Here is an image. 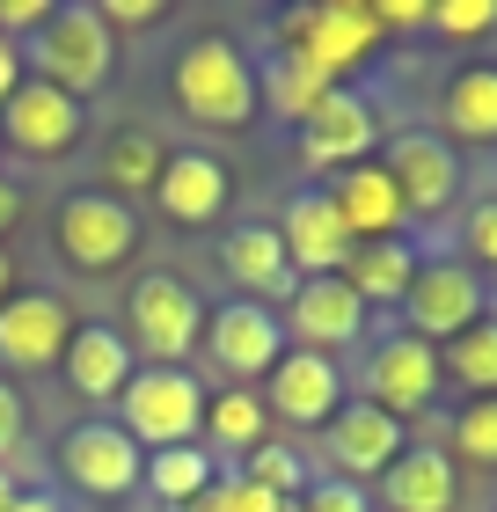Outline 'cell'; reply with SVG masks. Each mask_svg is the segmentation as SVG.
<instances>
[{
  "label": "cell",
  "instance_id": "obj_1",
  "mask_svg": "<svg viewBox=\"0 0 497 512\" xmlns=\"http://www.w3.org/2000/svg\"><path fill=\"white\" fill-rule=\"evenodd\" d=\"M169 96L198 132H242L264 118V81H256V59L242 52V37L205 30L169 59Z\"/></svg>",
  "mask_w": 497,
  "mask_h": 512
},
{
  "label": "cell",
  "instance_id": "obj_2",
  "mask_svg": "<svg viewBox=\"0 0 497 512\" xmlns=\"http://www.w3.org/2000/svg\"><path fill=\"white\" fill-rule=\"evenodd\" d=\"M271 37H278V52L322 66L337 88H351V74L366 59H381V44H388L366 0H307V8H286V15H271Z\"/></svg>",
  "mask_w": 497,
  "mask_h": 512
},
{
  "label": "cell",
  "instance_id": "obj_3",
  "mask_svg": "<svg viewBox=\"0 0 497 512\" xmlns=\"http://www.w3.org/2000/svg\"><path fill=\"white\" fill-rule=\"evenodd\" d=\"M205 337V300L183 271H139L125 293V344L139 366H191Z\"/></svg>",
  "mask_w": 497,
  "mask_h": 512
},
{
  "label": "cell",
  "instance_id": "obj_4",
  "mask_svg": "<svg viewBox=\"0 0 497 512\" xmlns=\"http://www.w3.org/2000/svg\"><path fill=\"white\" fill-rule=\"evenodd\" d=\"M22 59H30L37 81H52L74 103H88L110 81V66H117V30L88 8V0H66V8H52V22L22 44Z\"/></svg>",
  "mask_w": 497,
  "mask_h": 512
},
{
  "label": "cell",
  "instance_id": "obj_5",
  "mask_svg": "<svg viewBox=\"0 0 497 512\" xmlns=\"http://www.w3.org/2000/svg\"><path fill=\"white\" fill-rule=\"evenodd\" d=\"M205 381L191 374V366H139V374L125 381V395H117V425H125V439L139 454H161V447H191V439L205 432Z\"/></svg>",
  "mask_w": 497,
  "mask_h": 512
},
{
  "label": "cell",
  "instance_id": "obj_6",
  "mask_svg": "<svg viewBox=\"0 0 497 512\" xmlns=\"http://www.w3.org/2000/svg\"><path fill=\"white\" fill-rule=\"evenodd\" d=\"M139 213L125 198H110V191H66L59 198V213H52V256L66 271H88V278H110V271H125L132 256H139Z\"/></svg>",
  "mask_w": 497,
  "mask_h": 512
},
{
  "label": "cell",
  "instance_id": "obj_7",
  "mask_svg": "<svg viewBox=\"0 0 497 512\" xmlns=\"http://www.w3.org/2000/svg\"><path fill=\"white\" fill-rule=\"evenodd\" d=\"M395 315H402V330L424 337V344H454L461 330H476L490 315V286L461 264V256H424Z\"/></svg>",
  "mask_w": 497,
  "mask_h": 512
},
{
  "label": "cell",
  "instance_id": "obj_8",
  "mask_svg": "<svg viewBox=\"0 0 497 512\" xmlns=\"http://www.w3.org/2000/svg\"><path fill=\"white\" fill-rule=\"evenodd\" d=\"M198 352L227 374V388H264V374L286 359V322H278V308H256V300H220V308H205Z\"/></svg>",
  "mask_w": 497,
  "mask_h": 512
},
{
  "label": "cell",
  "instance_id": "obj_9",
  "mask_svg": "<svg viewBox=\"0 0 497 512\" xmlns=\"http://www.w3.org/2000/svg\"><path fill=\"white\" fill-rule=\"evenodd\" d=\"M402 447H410V425L388 417V410H373L366 395H351L322 425V476H344V483H359V491H373V483L395 469Z\"/></svg>",
  "mask_w": 497,
  "mask_h": 512
},
{
  "label": "cell",
  "instance_id": "obj_10",
  "mask_svg": "<svg viewBox=\"0 0 497 512\" xmlns=\"http://www.w3.org/2000/svg\"><path fill=\"white\" fill-rule=\"evenodd\" d=\"M381 110H373L366 88H329V96L300 118V161L307 169H322V176H337V169H359V161L381 154Z\"/></svg>",
  "mask_w": 497,
  "mask_h": 512
},
{
  "label": "cell",
  "instance_id": "obj_11",
  "mask_svg": "<svg viewBox=\"0 0 497 512\" xmlns=\"http://www.w3.org/2000/svg\"><path fill=\"white\" fill-rule=\"evenodd\" d=\"M373 161H381V169L395 176V191H402V213H410V220H439L446 205L461 198V154L446 147V139H439L432 125L388 132Z\"/></svg>",
  "mask_w": 497,
  "mask_h": 512
},
{
  "label": "cell",
  "instance_id": "obj_12",
  "mask_svg": "<svg viewBox=\"0 0 497 512\" xmlns=\"http://www.w3.org/2000/svg\"><path fill=\"white\" fill-rule=\"evenodd\" d=\"M439 388H446V381H439V344H424V337H410V330H388V337L366 352L359 395H366L373 410L402 417V425H410L417 410H432Z\"/></svg>",
  "mask_w": 497,
  "mask_h": 512
},
{
  "label": "cell",
  "instance_id": "obj_13",
  "mask_svg": "<svg viewBox=\"0 0 497 512\" xmlns=\"http://www.w3.org/2000/svg\"><path fill=\"white\" fill-rule=\"evenodd\" d=\"M81 132H88V103H74L66 88L37 81V74L15 88L8 110H0V154H22V161H59V154H74Z\"/></svg>",
  "mask_w": 497,
  "mask_h": 512
},
{
  "label": "cell",
  "instance_id": "obj_14",
  "mask_svg": "<svg viewBox=\"0 0 497 512\" xmlns=\"http://www.w3.org/2000/svg\"><path fill=\"white\" fill-rule=\"evenodd\" d=\"M278 322H286V344H293V352H322V359H337V352H351V344L366 337L373 308L344 286V278H300L293 300L278 308Z\"/></svg>",
  "mask_w": 497,
  "mask_h": 512
},
{
  "label": "cell",
  "instance_id": "obj_15",
  "mask_svg": "<svg viewBox=\"0 0 497 512\" xmlns=\"http://www.w3.org/2000/svg\"><path fill=\"white\" fill-rule=\"evenodd\" d=\"M344 403H351L344 366L322 359V352H293L286 344V359L264 374V410H271V425H286V432H322Z\"/></svg>",
  "mask_w": 497,
  "mask_h": 512
},
{
  "label": "cell",
  "instance_id": "obj_16",
  "mask_svg": "<svg viewBox=\"0 0 497 512\" xmlns=\"http://www.w3.org/2000/svg\"><path fill=\"white\" fill-rule=\"evenodd\" d=\"M59 469L88 498H132L139 476H147V454L125 439L117 417H88V425H74V432L59 439Z\"/></svg>",
  "mask_w": 497,
  "mask_h": 512
},
{
  "label": "cell",
  "instance_id": "obj_17",
  "mask_svg": "<svg viewBox=\"0 0 497 512\" xmlns=\"http://www.w3.org/2000/svg\"><path fill=\"white\" fill-rule=\"evenodd\" d=\"M212 256H220V278L234 286V300H256V308H286L293 286H300V271L286 264V242H278V227H271V220H242V227H227Z\"/></svg>",
  "mask_w": 497,
  "mask_h": 512
},
{
  "label": "cell",
  "instance_id": "obj_18",
  "mask_svg": "<svg viewBox=\"0 0 497 512\" xmlns=\"http://www.w3.org/2000/svg\"><path fill=\"white\" fill-rule=\"evenodd\" d=\"M74 337V308L59 293H15L0 308V374H52Z\"/></svg>",
  "mask_w": 497,
  "mask_h": 512
},
{
  "label": "cell",
  "instance_id": "obj_19",
  "mask_svg": "<svg viewBox=\"0 0 497 512\" xmlns=\"http://www.w3.org/2000/svg\"><path fill=\"white\" fill-rule=\"evenodd\" d=\"M227 198H234V176H227L220 154L169 147V169H161V183H154V213L161 220L169 227H212L227 213Z\"/></svg>",
  "mask_w": 497,
  "mask_h": 512
},
{
  "label": "cell",
  "instance_id": "obj_20",
  "mask_svg": "<svg viewBox=\"0 0 497 512\" xmlns=\"http://www.w3.org/2000/svg\"><path fill=\"white\" fill-rule=\"evenodd\" d=\"M271 227H278V242H286V264H293L300 278H337V271H344L351 235H344V220H337V205H329L322 183L293 191L286 213H278Z\"/></svg>",
  "mask_w": 497,
  "mask_h": 512
},
{
  "label": "cell",
  "instance_id": "obj_21",
  "mask_svg": "<svg viewBox=\"0 0 497 512\" xmlns=\"http://www.w3.org/2000/svg\"><path fill=\"white\" fill-rule=\"evenodd\" d=\"M454 505H461V469L432 439H410L395 469L373 483V512H454Z\"/></svg>",
  "mask_w": 497,
  "mask_h": 512
},
{
  "label": "cell",
  "instance_id": "obj_22",
  "mask_svg": "<svg viewBox=\"0 0 497 512\" xmlns=\"http://www.w3.org/2000/svg\"><path fill=\"white\" fill-rule=\"evenodd\" d=\"M322 191H329V205H337V220H344L351 242H395L402 227H410V213H402V191H395V176L381 169V161L337 169Z\"/></svg>",
  "mask_w": 497,
  "mask_h": 512
},
{
  "label": "cell",
  "instance_id": "obj_23",
  "mask_svg": "<svg viewBox=\"0 0 497 512\" xmlns=\"http://www.w3.org/2000/svg\"><path fill=\"white\" fill-rule=\"evenodd\" d=\"M66 388L81 395V403H117L125 395V381L139 374L132 344L117 322H74V337H66V359H59Z\"/></svg>",
  "mask_w": 497,
  "mask_h": 512
},
{
  "label": "cell",
  "instance_id": "obj_24",
  "mask_svg": "<svg viewBox=\"0 0 497 512\" xmlns=\"http://www.w3.org/2000/svg\"><path fill=\"white\" fill-rule=\"evenodd\" d=\"M439 139L446 147H497V66H461L439 88Z\"/></svg>",
  "mask_w": 497,
  "mask_h": 512
},
{
  "label": "cell",
  "instance_id": "obj_25",
  "mask_svg": "<svg viewBox=\"0 0 497 512\" xmlns=\"http://www.w3.org/2000/svg\"><path fill=\"white\" fill-rule=\"evenodd\" d=\"M278 425H271V410H264V388H212L205 395V454L212 461H249L256 447H264Z\"/></svg>",
  "mask_w": 497,
  "mask_h": 512
},
{
  "label": "cell",
  "instance_id": "obj_26",
  "mask_svg": "<svg viewBox=\"0 0 497 512\" xmlns=\"http://www.w3.org/2000/svg\"><path fill=\"white\" fill-rule=\"evenodd\" d=\"M417 264L424 256L410 249V242H351V256H344V286L366 300V308H402V293H410V278H417Z\"/></svg>",
  "mask_w": 497,
  "mask_h": 512
},
{
  "label": "cell",
  "instance_id": "obj_27",
  "mask_svg": "<svg viewBox=\"0 0 497 512\" xmlns=\"http://www.w3.org/2000/svg\"><path fill=\"white\" fill-rule=\"evenodd\" d=\"M220 476H227V469L205 454V439H191V447H161V454H147V476H139V491H147L154 505H169V512H191Z\"/></svg>",
  "mask_w": 497,
  "mask_h": 512
},
{
  "label": "cell",
  "instance_id": "obj_28",
  "mask_svg": "<svg viewBox=\"0 0 497 512\" xmlns=\"http://www.w3.org/2000/svg\"><path fill=\"white\" fill-rule=\"evenodd\" d=\"M161 169H169V139H154V132H117L110 147H103V161H96V191H110V198H154V183H161Z\"/></svg>",
  "mask_w": 497,
  "mask_h": 512
},
{
  "label": "cell",
  "instance_id": "obj_29",
  "mask_svg": "<svg viewBox=\"0 0 497 512\" xmlns=\"http://www.w3.org/2000/svg\"><path fill=\"white\" fill-rule=\"evenodd\" d=\"M439 381L461 388V403L497 395V315H483L476 330H461L454 344H439Z\"/></svg>",
  "mask_w": 497,
  "mask_h": 512
},
{
  "label": "cell",
  "instance_id": "obj_30",
  "mask_svg": "<svg viewBox=\"0 0 497 512\" xmlns=\"http://www.w3.org/2000/svg\"><path fill=\"white\" fill-rule=\"evenodd\" d=\"M256 81H264V110H271V118H293V125L329 96V88H337L322 66H307V59H293V52H271L264 66H256Z\"/></svg>",
  "mask_w": 497,
  "mask_h": 512
},
{
  "label": "cell",
  "instance_id": "obj_31",
  "mask_svg": "<svg viewBox=\"0 0 497 512\" xmlns=\"http://www.w3.org/2000/svg\"><path fill=\"white\" fill-rule=\"evenodd\" d=\"M446 461H454V469H497V395H476V403L454 410Z\"/></svg>",
  "mask_w": 497,
  "mask_h": 512
},
{
  "label": "cell",
  "instance_id": "obj_32",
  "mask_svg": "<svg viewBox=\"0 0 497 512\" xmlns=\"http://www.w3.org/2000/svg\"><path fill=\"white\" fill-rule=\"evenodd\" d=\"M234 476H249L256 483V491H271V498H293L300 505V491H307V483H315V469H307V454L293 447V439H264V447H256L249 461H242V469H234Z\"/></svg>",
  "mask_w": 497,
  "mask_h": 512
},
{
  "label": "cell",
  "instance_id": "obj_33",
  "mask_svg": "<svg viewBox=\"0 0 497 512\" xmlns=\"http://www.w3.org/2000/svg\"><path fill=\"white\" fill-rule=\"evenodd\" d=\"M461 264L483 278V286H497V198H476L468 205V227H461Z\"/></svg>",
  "mask_w": 497,
  "mask_h": 512
},
{
  "label": "cell",
  "instance_id": "obj_34",
  "mask_svg": "<svg viewBox=\"0 0 497 512\" xmlns=\"http://www.w3.org/2000/svg\"><path fill=\"white\" fill-rule=\"evenodd\" d=\"M191 512H300V505H293V498H271V491H256L249 476H234V469H227V476L212 483V491H205Z\"/></svg>",
  "mask_w": 497,
  "mask_h": 512
},
{
  "label": "cell",
  "instance_id": "obj_35",
  "mask_svg": "<svg viewBox=\"0 0 497 512\" xmlns=\"http://www.w3.org/2000/svg\"><path fill=\"white\" fill-rule=\"evenodd\" d=\"M432 30H439L446 44L490 37V30H497V0H432Z\"/></svg>",
  "mask_w": 497,
  "mask_h": 512
},
{
  "label": "cell",
  "instance_id": "obj_36",
  "mask_svg": "<svg viewBox=\"0 0 497 512\" xmlns=\"http://www.w3.org/2000/svg\"><path fill=\"white\" fill-rule=\"evenodd\" d=\"M300 512H373V491H359V483H344V476H315L300 491Z\"/></svg>",
  "mask_w": 497,
  "mask_h": 512
},
{
  "label": "cell",
  "instance_id": "obj_37",
  "mask_svg": "<svg viewBox=\"0 0 497 512\" xmlns=\"http://www.w3.org/2000/svg\"><path fill=\"white\" fill-rule=\"evenodd\" d=\"M22 432H30V403H22V388L0 374V469L22 454Z\"/></svg>",
  "mask_w": 497,
  "mask_h": 512
},
{
  "label": "cell",
  "instance_id": "obj_38",
  "mask_svg": "<svg viewBox=\"0 0 497 512\" xmlns=\"http://www.w3.org/2000/svg\"><path fill=\"white\" fill-rule=\"evenodd\" d=\"M96 15L110 22V30H147V22H161V15H169V0H103Z\"/></svg>",
  "mask_w": 497,
  "mask_h": 512
},
{
  "label": "cell",
  "instance_id": "obj_39",
  "mask_svg": "<svg viewBox=\"0 0 497 512\" xmlns=\"http://www.w3.org/2000/svg\"><path fill=\"white\" fill-rule=\"evenodd\" d=\"M22 81H30V59H22V44L0 37V110L15 103V88H22Z\"/></svg>",
  "mask_w": 497,
  "mask_h": 512
},
{
  "label": "cell",
  "instance_id": "obj_40",
  "mask_svg": "<svg viewBox=\"0 0 497 512\" xmlns=\"http://www.w3.org/2000/svg\"><path fill=\"white\" fill-rule=\"evenodd\" d=\"M15 227H22V183L0 176V235H15Z\"/></svg>",
  "mask_w": 497,
  "mask_h": 512
},
{
  "label": "cell",
  "instance_id": "obj_41",
  "mask_svg": "<svg viewBox=\"0 0 497 512\" xmlns=\"http://www.w3.org/2000/svg\"><path fill=\"white\" fill-rule=\"evenodd\" d=\"M8 512H66V505H59V491H15Z\"/></svg>",
  "mask_w": 497,
  "mask_h": 512
},
{
  "label": "cell",
  "instance_id": "obj_42",
  "mask_svg": "<svg viewBox=\"0 0 497 512\" xmlns=\"http://www.w3.org/2000/svg\"><path fill=\"white\" fill-rule=\"evenodd\" d=\"M22 286H15V249L8 242H0V308H8V300H15Z\"/></svg>",
  "mask_w": 497,
  "mask_h": 512
},
{
  "label": "cell",
  "instance_id": "obj_43",
  "mask_svg": "<svg viewBox=\"0 0 497 512\" xmlns=\"http://www.w3.org/2000/svg\"><path fill=\"white\" fill-rule=\"evenodd\" d=\"M15 491H22V483H15L8 469H0V512H8V505H15Z\"/></svg>",
  "mask_w": 497,
  "mask_h": 512
}]
</instances>
